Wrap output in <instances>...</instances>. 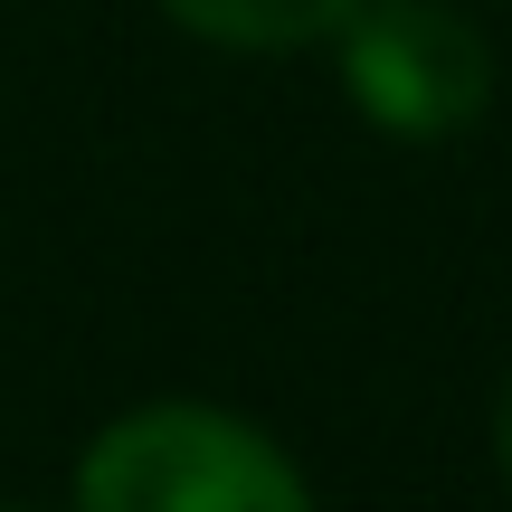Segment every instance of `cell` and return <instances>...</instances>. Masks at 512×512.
Wrapping results in <instances>:
<instances>
[{"label":"cell","mask_w":512,"mask_h":512,"mask_svg":"<svg viewBox=\"0 0 512 512\" xmlns=\"http://www.w3.org/2000/svg\"><path fill=\"white\" fill-rule=\"evenodd\" d=\"M162 10L219 48H304V38H332L361 0H162Z\"/></svg>","instance_id":"3"},{"label":"cell","mask_w":512,"mask_h":512,"mask_svg":"<svg viewBox=\"0 0 512 512\" xmlns=\"http://www.w3.org/2000/svg\"><path fill=\"white\" fill-rule=\"evenodd\" d=\"M76 512H313V494L285 465V446H266L256 427L162 399L86 446Z\"/></svg>","instance_id":"1"},{"label":"cell","mask_w":512,"mask_h":512,"mask_svg":"<svg viewBox=\"0 0 512 512\" xmlns=\"http://www.w3.org/2000/svg\"><path fill=\"white\" fill-rule=\"evenodd\" d=\"M494 456H503V484H512V389H503V408H494Z\"/></svg>","instance_id":"4"},{"label":"cell","mask_w":512,"mask_h":512,"mask_svg":"<svg viewBox=\"0 0 512 512\" xmlns=\"http://www.w3.org/2000/svg\"><path fill=\"white\" fill-rule=\"evenodd\" d=\"M332 38H342L351 105H361L370 124L408 133V143H427V133H465L484 114V95H494V57H484V38L465 29L456 10H437V0H361Z\"/></svg>","instance_id":"2"}]
</instances>
